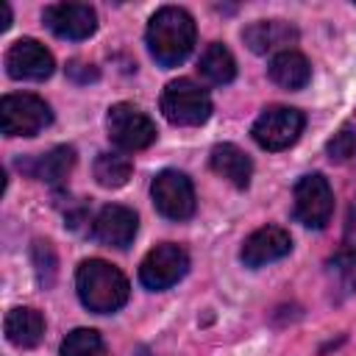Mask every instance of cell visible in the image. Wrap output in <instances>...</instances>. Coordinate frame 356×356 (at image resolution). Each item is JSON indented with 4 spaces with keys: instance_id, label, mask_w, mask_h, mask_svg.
<instances>
[{
    "instance_id": "1",
    "label": "cell",
    "mask_w": 356,
    "mask_h": 356,
    "mask_svg": "<svg viewBox=\"0 0 356 356\" xmlns=\"http://www.w3.org/2000/svg\"><path fill=\"white\" fill-rule=\"evenodd\" d=\"M195 39H197V25L192 14L181 6H161L147 19V31H145L147 53L153 56L156 64L167 70L189 58V53L195 50Z\"/></svg>"
},
{
    "instance_id": "2",
    "label": "cell",
    "mask_w": 356,
    "mask_h": 356,
    "mask_svg": "<svg viewBox=\"0 0 356 356\" xmlns=\"http://www.w3.org/2000/svg\"><path fill=\"white\" fill-rule=\"evenodd\" d=\"M75 292L81 303L95 314L120 312L128 303L131 284L120 267L103 259H83L75 270Z\"/></svg>"
},
{
    "instance_id": "3",
    "label": "cell",
    "mask_w": 356,
    "mask_h": 356,
    "mask_svg": "<svg viewBox=\"0 0 356 356\" xmlns=\"http://www.w3.org/2000/svg\"><path fill=\"white\" fill-rule=\"evenodd\" d=\"M159 106H161L164 120L170 125H178V128H195L211 117V97L192 78L170 81L161 92Z\"/></svg>"
},
{
    "instance_id": "4",
    "label": "cell",
    "mask_w": 356,
    "mask_h": 356,
    "mask_svg": "<svg viewBox=\"0 0 356 356\" xmlns=\"http://www.w3.org/2000/svg\"><path fill=\"white\" fill-rule=\"evenodd\" d=\"M306 128V117L292 106H267L250 125V136L261 150L278 153L292 147Z\"/></svg>"
},
{
    "instance_id": "5",
    "label": "cell",
    "mask_w": 356,
    "mask_h": 356,
    "mask_svg": "<svg viewBox=\"0 0 356 356\" xmlns=\"http://www.w3.org/2000/svg\"><path fill=\"white\" fill-rule=\"evenodd\" d=\"M292 214L300 225L323 231L334 214V192L323 172H306L292 189Z\"/></svg>"
},
{
    "instance_id": "6",
    "label": "cell",
    "mask_w": 356,
    "mask_h": 356,
    "mask_svg": "<svg viewBox=\"0 0 356 356\" xmlns=\"http://www.w3.org/2000/svg\"><path fill=\"white\" fill-rule=\"evenodd\" d=\"M106 134L111 145L122 153H136L156 142L153 120L134 103H114L106 111Z\"/></svg>"
},
{
    "instance_id": "7",
    "label": "cell",
    "mask_w": 356,
    "mask_h": 356,
    "mask_svg": "<svg viewBox=\"0 0 356 356\" xmlns=\"http://www.w3.org/2000/svg\"><path fill=\"white\" fill-rule=\"evenodd\" d=\"M50 122L53 111L39 95L14 92L0 100V128L6 136H36Z\"/></svg>"
},
{
    "instance_id": "8",
    "label": "cell",
    "mask_w": 356,
    "mask_h": 356,
    "mask_svg": "<svg viewBox=\"0 0 356 356\" xmlns=\"http://www.w3.org/2000/svg\"><path fill=\"white\" fill-rule=\"evenodd\" d=\"M150 197H153L156 211L172 222L189 220L197 206L195 186H192L189 175L181 170H161L150 184Z\"/></svg>"
},
{
    "instance_id": "9",
    "label": "cell",
    "mask_w": 356,
    "mask_h": 356,
    "mask_svg": "<svg viewBox=\"0 0 356 356\" xmlns=\"http://www.w3.org/2000/svg\"><path fill=\"white\" fill-rule=\"evenodd\" d=\"M189 273V253L175 242H161L139 264V281L150 292H164L175 286Z\"/></svg>"
},
{
    "instance_id": "10",
    "label": "cell",
    "mask_w": 356,
    "mask_h": 356,
    "mask_svg": "<svg viewBox=\"0 0 356 356\" xmlns=\"http://www.w3.org/2000/svg\"><path fill=\"white\" fill-rule=\"evenodd\" d=\"M42 19L50 33L67 42H83L97 31V11L89 3H53L44 6Z\"/></svg>"
},
{
    "instance_id": "11",
    "label": "cell",
    "mask_w": 356,
    "mask_h": 356,
    "mask_svg": "<svg viewBox=\"0 0 356 356\" xmlns=\"http://www.w3.org/2000/svg\"><path fill=\"white\" fill-rule=\"evenodd\" d=\"M6 72L14 81H47L56 70L53 53L36 39H17L6 50Z\"/></svg>"
},
{
    "instance_id": "12",
    "label": "cell",
    "mask_w": 356,
    "mask_h": 356,
    "mask_svg": "<svg viewBox=\"0 0 356 356\" xmlns=\"http://www.w3.org/2000/svg\"><path fill=\"white\" fill-rule=\"evenodd\" d=\"M292 250V236L286 228L281 225H261L256 228L239 248V261L250 270H259V267H267L284 256H289Z\"/></svg>"
},
{
    "instance_id": "13",
    "label": "cell",
    "mask_w": 356,
    "mask_h": 356,
    "mask_svg": "<svg viewBox=\"0 0 356 356\" xmlns=\"http://www.w3.org/2000/svg\"><path fill=\"white\" fill-rule=\"evenodd\" d=\"M139 231V217L134 209L122 206V203H108L97 211V217L92 220V234L100 245L106 248H117L125 250L134 236Z\"/></svg>"
},
{
    "instance_id": "14",
    "label": "cell",
    "mask_w": 356,
    "mask_h": 356,
    "mask_svg": "<svg viewBox=\"0 0 356 356\" xmlns=\"http://www.w3.org/2000/svg\"><path fill=\"white\" fill-rule=\"evenodd\" d=\"M298 36H300V31L286 19H256L248 28H242V42L256 56L292 50L289 44H295Z\"/></svg>"
},
{
    "instance_id": "15",
    "label": "cell",
    "mask_w": 356,
    "mask_h": 356,
    "mask_svg": "<svg viewBox=\"0 0 356 356\" xmlns=\"http://www.w3.org/2000/svg\"><path fill=\"white\" fill-rule=\"evenodd\" d=\"M17 167L25 175L36 178V181L61 184L75 167V147L72 145H56L47 153H39V156H31V159H19Z\"/></svg>"
},
{
    "instance_id": "16",
    "label": "cell",
    "mask_w": 356,
    "mask_h": 356,
    "mask_svg": "<svg viewBox=\"0 0 356 356\" xmlns=\"http://www.w3.org/2000/svg\"><path fill=\"white\" fill-rule=\"evenodd\" d=\"M209 167H211L220 178H225L228 184H234L236 189H248V186H250L253 161H250V156H248L242 147H236V145H231V142H220V145L211 147V153H209Z\"/></svg>"
},
{
    "instance_id": "17",
    "label": "cell",
    "mask_w": 356,
    "mask_h": 356,
    "mask_svg": "<svg viewBox=\"0 0 356 356\" xmlns=\"http://www.w3.org/2000/svg\"><path fill=\"white\" fill-rule=\"evenodd\" d=\"M6 339L17 348H36L44 337V317L31 306H17L3 320Z\"/></svg>"
},
{
    "instance_id": "18",
    "label": "cell",
    "mask_w": 356,
    "mask_h": 356,
    "mask_svg": "<svg viewBox=\"0 0 356 356\" xmlns=\"http://www.w3.org/2000/svg\"><path fill=\"white\" fill-rule=\"evenodd\" d=\"M270 81L278 83L281 89H289V92H298L303 89L309 81H312V67H309V58L298 50H284V53H275L270 58Z\"/></svg>"
},
{
    "instance_id": "19",
    "label": "cell",
    "mask_w": 356,
    "mask_h": 356,
    "mask_svg": "<svg viewBox=\"0 0 356 356\" xmlns=\"http://www.w3.org/2000/svg\"><path fill=\"white\" fill-rule=\"evenodd\" d=\"M197 72L203 81H209L211 86H225L236 78V61L231 56V50L220 42H211L206 44V50L200 53V61H197Z\"/></svg>"
},
{
    "instance_id": "20",
    "label": "cell",
    "mask_w": 356,
    "mask_h": 356,
    "mask_svg": "<svg viewBox=\"0 0 356 356\" xmlns=\"http://www.w3.org/2000/svg\"><path fill=\"white\" fill-rule=\"evenodd\" d=\"M92 172H95V181L103 189H120V186L128 184V178L134 172V164L122 153H97Z\"/></svg>"
},
{
    "instance_id": "21",
    "label": "cell",
    "mask_w": 356,
    "mask_h": 356,
    "mask_svg": "<svg viewBox=\"0 0 356 356\" xmlns=\"http://www.w3.org/2000/svg\"><path fill=\"white\" fill-rule=\"evenodd\" d=\"M31 264H33V275L36 284L42 289H50L58 278V256L50 239H33L31 242Z\"/></svg>"
},
{
    "instance_id": "22",
    "label": "cell",
    "mask_w": 356,
    "mask_h": 356,
    "mask_svg": "<svg viewBox=\"0 0 356 356\" xmlns=\"http://www.w3.org/2000/svg\"><path fill=\"white\" fill-rule=\"evenodd\" d=\"M106 342L95 328H75L61 339L58 356H103Z\"/></svg>"
},
{
    "instance_id": "23",
    "label": "cell",
    "mask_w": 356,
    "mask_h": 356,
    "mask_svg": "<svg viewBox=\"0 0 356 356\" xmlns=\"http://www.w3.org/2000/svg\"><path fill=\"white\" fill-rule=\"evenodd\" d=\"M325 156L337 164L348 161L356 156V128L353 125H342L328 142H325Z\"/></svg>"
},
{
    "instance_id": "24",
    "label": "cell",
    "mask_w": 356,
    "mask_h": 356,
    "mask_svg": "<svg viewBox=\"0 0 356 356\" xmlns=\"http://www.w3.org/2000/svg\"><path fill=\"white\" fill-rule=\"evenodd\" d=\"M331 270H337V300H342L345 295L356 292V256H334L331 259Z\"/></svg>"
},
{
    "instance_id": "25",
    "label": "cell",
    "mask_w": 356,
    "mask_h": 356,
    "mask_svg": "<svg viewBox=\"0 0 356 356\" xmlns=\"http://www.w3.org/2000/svg\"><path fill=\"white\" fill-rule=\"evenodd\" d=\"M337 256H356V197L348 206L345 228H342V248H339Z\"/></svg>"
},
{
    "instance_id": "26",
    "label": "cell",
    "mask_w": 356,
    "mask_h": 356,
    "mask_svg": "<svg viewBox=\"0 0 356 356\" xmlns=\"http://www.w3.org/2000/svg\"><path fill=\"white\" fill-rule=\"evenodd\" d=\"M67 78L70 81H75V83H92V81H97L100 78V72L92 67V64H83V61H70L67 64Z\"/></svg>"
},
{
    "instance_id": "27",
    "label": "cell",
    "mask_w": 356,
    "mask_h": 356,
    "mask_svg": "<svg viewBox=\"0 0 356 356\" xmlns=\"http://www.w3.org/2000/svg\"><path fill=\"white\" fill-rule=\"evenodd\" d=\"M0 8H3V22H0V31H8V25H11V8H8V3H3Z\"/></svg>"
}]
</instances>
